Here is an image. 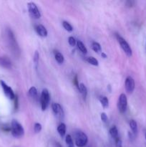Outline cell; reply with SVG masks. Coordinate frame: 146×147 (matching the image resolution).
Returning a JSON list of instances; mask_svg holds the SVG:
<instances>
[{
    "mask_svg": "<svg viewBox=\"0 0 146 147\" xmlns=\"http://www.w3.org/2000/svg\"><path fill=\"white\" fill-rule=\"evenodd\" d=\"M54 57H55V60L59 64H62V63H64V57L63 56V55L61 53H60L59 51H55L54 53Z\"/></svg>",
    "mask_w": 146,
    "mask_h": 147,
    "instance_id": "obj_14",
    "label": "cell"
},
{
    "mask_svg": "<svg viewBox=\"0 0 146 147\" xmlns=\"http://www.w3.org/2000/svg\"><path fill=\"white\" fill-rule=\"evenodd\" d=\"M34 131L35 133H40L42 131V125L40 123H36L34 126Z\"/></svg>",
    "mask_w": 146,
    "mask_h": 147,
    "instance_id": "obj_24",
    "label": "cell"
},
{
    "mask_svg": "<svg viewBox=\"0 0 146 147\" xmlns=\"http://www.w3.org/2000/svg\"><path fill=\"white\" fill-rule=\"evenodd\" d=\"M145 139H146V131H145Z\"/></svg>",
    "mask_w": 146,
    "mask_h": 147,
    "instance_id": "obj_31",
    "label": "cell"
},
{
    "mask_svg": "<svg viewBox=\"0 0 146 147\" xmlns=\"http://www.w3.org/2000/svg\"><path fill=\"white\" fill-rule=\"evenodd\" d=\"M78 90H80V93H81L82 96L83 98L86 99L87 96V87L85 86V85L83 84V83H80V84H79Z\"/></svg>",
    "mask_w": 146,
    "mask_h": 147,
    "instance_id": "obj_12",
    "label": "cell"
},
{
    "mask_svg": "<svg viewBox=\"0 0 146 147\" xmlns=\"http://www.w3.org/2000/svg\"><path fill=\"white\" fill-rule=\"evenodd\" d=\"M39 59H40V54H39L38 52L36 51V52H35V53H34V57H33V60H34V63H35L36 65L38 64Z\"/></svg>",
    "mask_w": 146,
    "mask_h": 147,
    "instance_id": "obj_25",
    "label": "cell"
},
{
    "mask_svg": "<svg viewBox=\"0 0 146 147\" xmlns=\"http://www.w3.org/2000/svg\"><path fill=\"white\" fill-rule=\"evenodd\" d=\"M125 87L126 91L128 93H132L135 90V83L134 79L130 76L127 77L125 83Z\"/></svg>",
    "mask_w": 146,
    "mask_h": 147,
    "instance_id": "obj_8",
    "label": "cell"
},
{
    "mask_svg": "<svg viewBox=\"0 0 146 147\" xmlns=\"http://www.w3.org/2000/svg\"><path fill=\"white\" fill-rule=\"evenodd\" d=\"M50 92L47 89L44 88L42 90L41 93V97H40V102H41L42 110L45 111L47 109L50 103Z\"/></svg>",
    "mask_w": 146,
    "mask_h": 147,
    "instance_id": "obj_3",
    "label": "cell"
},
{
    "mask_svg": "<svg viewBox=\"0 0 146 147\" xmlns=\"http://www.w3.org/2000/svg\"><path fill=\"white\" fill-rule=\"evenodd\" d=\"M110 136H112V138H113L115 140V139H117V138L119 137V136H118V131H117V127H116L115 126H113V127L110 128Z\"/></svg>",
    "mask_w": 146,
    "mask_h": 147,
    "instance_id": "obj_15",
    "label": "cell"
},
{
    "mask_svg": "<svg viewBox=\"0 0 146 147\" xmlns=\"http://www.w3.org/2000/svg\"><path fill=\"white\" fill-rule=\"evenodd\" d=\"M29 95L30 97H31L32 98H36L38 96V92H37V88L34 86L31 87L29 90Z\"/></svg>",
    "mask_w": 146,
    "mask_h": 147,
    "instance_id": "obj_19",
    "label": "cell"
},
{
    "mask_svg": "<svg viewBox=\"0 0 146 147\" xmlns=\"http://www.w3.org/2000/svg\"><path fill=\"white\" fill-rule=\"evenodd\" d=\"M87 62L88 63H90V65H92L94 66H97L99 65L98 60L96 58H94V57H89L87 58Z\"/></svg>",
    "mask_w": 146,
    "mask_h": 147,
    "instance_id": "obj_21",
    "label": "cell"
},
{
    "mask_svg": "<svg viewBox=\"0 0 146 147\" xmlns=\"http://www.w3.org/2000/svg\"><path fill=\"white\" fill-rule=\"evenodd\" d=\"M0 84H1L3 90H4V94L9 99L13 100V99L15 98V94H14V91L10 86H9L4 80H0Z\"/></svg>",
    "mask_w": 146,
    "mask_h": 147,
    "instance_id": "obj_7",
    "label": "cell"
},
{
    "mask_svg": "<svg viewBox=\"0 0 146 147\" xmlns=\"http://www.w3.org/2000/svg\"><path fill=\"white\" fill-rule=\"evenodd\" d=\"M101 56H102V57H103V58H107V55H106L104 53H101Z\"/></svg>",
    "mask_w": 146,
    "mask_h": 147,
    "instance_id": "obj_30",
    "label": "cell"
},
{
    "mask_svg": "<svg viewBox=\"0 0 146 147\" xmlns=\"http://www.w3.org/2000/svg\"><path fill=\"white\" fill-rule=\"evenodd\" d=\"M77 48H78L79 50L83 53V54H87V48H86L85 46H84V45L83 44L82 42L78 40V41L77 42Z\"/></svg>",
    "mask_w": 146,
    "mask_h": 147,
    "instance_id": "obj_18",
    "label": "cell"
},
{
    "mask_svg": "<svg viewBox=\"0 0 146 147\" xmlns=\"http://www.w3.org/2000/svg\"><path fill=\"white\" fill-rule=\"evenodd\" d=\"M127 96L124 93L120 94L119 96L118 102H117V109L120 113H125L127 110Z\"/></svg>",
    "mask_w": 146,
    "mask_h": 147,
    "instance_id": "obj_6",
    "label": "cell"
},
{
    "mask_svg": "<svg viewBox=\"0 0 146 147\" xmlns=\"http://www.w3.org/2000/svg\"><path fill=\"white\" fill-rule=\"evenodd\" d=\"M11 134L15 138H20L24 136V129L17 121L13 120L11 124Z\"/></svg>",
    "mask_w": 146,
    "mask_h": 147,
    "instance_id": "obj_1",
    "label": "cell"
},
{
    "mask_svg": "<svg viewBox=\"0 0 146 147\" xmlns=\"http://www.w3.org/2000/svg\"><path fill=\"white\" fill-rule=\"evenodd\" d=\"M27 7H28L29 13L32 18L39 19L41 17V13L35 3L29 2L27 4Z\"/></svg>",
    "mask_w": 146,
    "mask_h": 147,
    "instance_id": "obj_5",
    "label": "cell"
},
{
    "mask_svg": "<svg viewBox=\"0 0 146 147\" xmlns=\"http://www.w3.org/2000/svg\"><path fill=\"white\" fill-rule=\"evenodd\" d=\"M62 26L64 29H65L68 32H72L73 31V27L67 21H64L62 22Z\"/></svg>",
    "mask_w": 146,
    "mask_h": 147,
    "instance_id": "obj_22",
    "label": "cell"
},
{
    "mask_svg": "<svg viewBox=\"0 0 146 147\" xmlns=\"http://www.w3.org/2000/svg\"><path fill=\"white\" fill-rule=\"evenodd\" d=\"M52 109L53 113H54V115L57 118H59V119L63 118V116H64V111H63L62 106L59 103H53L52 104Z\"/></svg>",
    "mask_w": 146,
    "mask_h": 147,
    "instance_id": "obj_9",
    "label": "cell"
},
{
    "mask_svg": "<svg viewBox=\"0 0 146 147\" xmlns=\"http://www.w3.org/2000/svg\"><path fill=\"white\" fill-rule=\"evenodd\" d=\"M117 40H118V42L119 44H120V47L123 49V51L125 52V53L128 57H131L132 55H133V51H132V49L131 47H130V45L127 43V42L126 41L124 38L120 37V35H117Z\"/></svg>",
    "mask_w": 146,
    "mask_h": 147,
    "instance_id": "obj_4",
    "label": "cell"
},
{
    "mask_svg": "<svg viewBox=\"0 0 146 147\" xmlns=\"http://www.w3.org/2000/svg\"><path fill=\"white\" fill-rule=\"evenodd\" d=\"M57 131H58L60 136H62V137L64 136L66 134V125L64 123H60L57 127Z\"/></svg>",
    "mask_w": 146,
    "mask_h": 147,
    "instance_id": "obj_13",
    "label": "cell"
},
{
    "mask_svg": "<svg viewBox=\"0 0 146 147\" xmlns=\"http://www.w3.org/2000/svg\"><path fill=\"white\" fill-rule=\"evenodd\" d=\"M92 50H94V52H96L97 53H100L102 50L101 46H100V45L99 44L98 42H93L92 43Z\"/></svg>",
    "mask_w": 146,
    "mask_h": 147,
    "instance_id": "obj_20",
    "label": "cell"
},
{
    "mask_svg": "<svg viewBox=\"0 0 146 147\" xmlns=\"http://www.w3.org/2000/svg\"><path fill=\"white\" fill-rule=\"evenodd\" d=\"M68 42L69 44L71 46H74L75 44H77V42H76V40L74 39V37H70L68 38Z\"/></svg>",
    "mask_w": 146,
    "mask_h": 147,
    "instance_id": "obj_26",
    "label": "cell"
},
{
    "mask_svg": "<svg viewBox=\"0 0 146 147\" xmlns=\"http://www.w3.org/2000/svg\"><path fill=\"white\" fill-rule=\"evenodd\" d=\"M115 144L116 146L117 147H122V140L120 139V137H118L117 139H115Z\"/></svg>",
    "mask_w": 146,
    "mask_h": 147,
    "instance_id": "obj_28",
    "label": "cell"
},
{
    "mask_svg": "<svg viewBox=\"0 0 146 147\" xmlns=\"http://www.w3.org/2000/svg\"><path fill=\"white\" fill-rule=\"evenodd\" d=\"M100 101L104 109H107L109 106V100L106 96H101L100 98Z\"/></svg>",
    "mask_w": 146,
    "mask_h": 147,
    "instance_id": "obj_17",
    "label": "cell"
},
{
    "mask_svg": "<svg viewBox=\"0 0 146 147\" xmlns=\"http://www.w3.org/2000/svg\"><path fill=\"white\" fill-rule=\"evenodd\" d=\"M66 144L68 145V147H74V143H73L72 138L70 135H67L65 138Z\"/></svg>",
    "mask_w": 146,
    "mask_h": 147,
    "instance_id": "obj_23",
    "label": "cell"
},
{
    "mask_svg": "<svg viewBox=\"0 0 146 147\" xmlns=\"http://www.w3.org/2000/svg\"><path fill=\"white\" fill-rule=\"evenodd\" d=\"M74 142L77 146L84 147L87 144L88 138L84 132L78 131L74 134Z\"/></svg>",
    "mask_w": 146,
    "mask_h": 147,
    "instance_id": "obj_2",
    "label": "cell"
},
{
    "mask_svg": "<svg viewBox=\"0 0 146 147\" xmlns=\"http://www.w3.org/2000/svg\"><path fill=\"white\" fill-rule=\"evenodd\" d=\"M17 107H18V99L17 96H15V109H17Z\"/></svg>",
    "mask_w": 146,
    "mask_h": 147,
    "instance_id": "obj_29",
    "label": "cell"
},
{
    "mask_svg": "<svg viewBox=\"0 0 146 147\" xmlns=\"http://www.w3.org/2000/svg\"><path fill=\"white\" fill-rule=\"evenodd\" d=\"M130 127L131 129L133 134L134 135L137 134V124L135 120H131L130 121Z\"/></svg>",
    "mask_w": 146,
    "mask_h": 147,
    "instance_id": "obj_16",
    "label": "cell"
},
{
    "mask_svg": "<svg viewBox=\"0 0 146 147\" xmlns=\"http://www.w3.org/2000/svg\"><path fill=\"white\" fill-rule=\"evenodd\" d=\"M35 30L36 32H37V34L42 37H47V34H48L47 29H46L45 27L43 26L42 24H37V25H36Z\"/></svg>",
    "mask_w": 146,
    "mask_h": 147,
    "instance_id": "obj_10",
    "label": "cell"
},
{
    "mask_svg": "<svg viewBox=\"0 0 146 147\" xmlns=\"http://www.w3.org/2000/svg\"><path fill=\"white\" fill-rule=\"evenodd\" d=\"M0 65L5 68H11V63L10 60L5 57H0Z\"/></svg>",
    "mask_w": 146,
    "mask_h": 147,
    "instance_id": "obj_11",
    "label": "cell"
},
{
    "mask_svg": "<svg viewBox=\"0 0 146 147\" xmlns=\"http://www.w3.org/2000/svg\"><path fill=\"white\" fill-rule=\"evenodd\" d=\"M100 118H101V120L104 123H107L108 121V118H107V114L105 113H102L100 114Z\"/></svg>",
    "mask_w": 146,
    "mask_h": 147,
    "instance_id": "obj_27",
    "label": "cell"
}]
</instances>
